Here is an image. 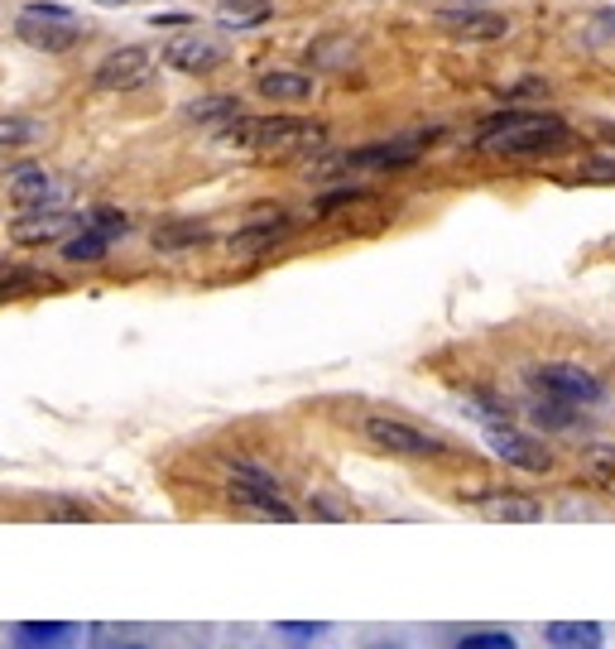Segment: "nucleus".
Listing matches in <instances>:
<instances>
[{"mask_svg":"<svg viewBox=\"0 0 615 649\" xmlns=\"http://www.w3.org/2000/svg\"><path fill=\"white\" fill-rule=\"evenodd\" d=\"M567 144V126L558 116H543V111H510V116H496L486 130H481L476 150L496 154V160H529V154H553Z\"/></svg>","mask_w":615,"mask_h":649,"instance_id":"1","label":"nucleus"},{"mask_svg":"<svg viewBox=\"0 0 615 649\" xmlns=\"http://www.w3.org/2000/svg\"><path fill=\"white\" fill-rule=\"evenodd\" d=\"M227 144L251 154H265V160H298V154H318L328 144V130L318 120H294V116H274V120H231Z\"/></svg>","mask_w":615,"mask_h":649,"instance_id":"2","label":"nucleus"},{"mask_svg":"<svg viewBox=\"0 0 615 649\" xmlns=\"http://www.w3.org/2000/svg\"><path fill=\"white\" fill-rule=\"evenodd\" d=\"M227 496H231V506H241V510L260 514V520H279V524L298 520V510L284 500L279 481H274L270 472H265V467H255V462H236V467H231Z\"/></svg>","mask_w":615,"mask_h":649,"instance_id":"3","label":"nucleus"},{"mask_svg":"<svg viewBox=\"0 0 615 649\" xmlns=\"http://www.w3.org/2000/svg\"><path fill=\"white\" fill-rule=\"evenodd\" d=\"M15 35L39 53H68L82 39V20L63 5H25L15 20Z\"/></svg>","mask_w":615,"mask_h":649,"instance_id":"4","label":"nucleus"},{"mask_svg":"<svg viewBox=\"0 0 615 649\" xmlns=\"http://www.w3.org/2000/svg\"><path fill=\"white\" fill-rule=\"evenodd\" d=\"M529 385L539 390L543 399H558V405H573V409H587V405H601L606 385L587 371V366H573V361H548V366H534L529 371Z\"/></svg>","mask_w":615,"mask_h":649,"instance_id":"5","label":"nucleus"},{"mask_svg":"<svg viewBox=\"0 0 615 649\" xmlns=\"http://www.w3.org/2000/svg\"><path fill=\"white\" fill-rule=\"evenodd\" d=\"M361 433L389 457H443L447 453V443L438 433L419 429V423H409V419H389V413H366Z\"/></svg>","mask_w":615,"mask_h":649,"instance_id":"6","label":"nucleus"},{"mask_svg":"<svg viewBox=\"0 0 615 649\" xmlns=\"http://www.w3.org/2000/svg\"><path fill=\"white\" fill-rule=\"evenodd\" d=\"M486 443H490V453H496L505 467H520V472H534V476L553 472V453H548L539 438H529V433L510 429V423H490Z\"/></svg>","mask_w":615,"mask_h":649,"instance_id":"7","label":"nucleus"},{"mask_svg":"<svg viewBox=\"0 0 615 649\" xmlns=\"http://www.w3.org/2000/svg\"><path fill=\"white\" fill-rule=\"evenodd\" d=\"M154 77V53L150 49H116L106 53L102 63H97L92 82L102 87V92H136Z\"/></svg>","mask_w":615,"mask_h":649,"instance_id":"8","label":"nucleus"},{"mask_svg":"<svg viewBox=\"0 0 615 649\" xmlns=\"http://www.w3.org/2000/svg\"><path fill=\"white\" fill-rule=\"evenodd\" d=\"M87 227V217H77V212H20L15 227H10V237L20 245H53V241H73L77 231Z\"/></svg>","mask_w":615,"mask_h":649,"instance_id":"9","label":"nucleus"},{"mask_svg":"<svg viewBox=\"0 0 615 649\" xmlns=\"http://www.w3.org/2000/svg\"><path fill=\"white\" fill-rule=\"evenodd\" d=\"M5 183H10V198H15L20 212H49V207H59V198H63V183L43 169V164H15Z\"/></svg>","mask_w":615,"mask_h":649,"instance_id":"10","label":"nucleus"},{"mask_svg":"<svg viewBox=\"0 0 615 649\" xmlns=\"http://www.w3.org/2000/svg\"><path fill=\"white\" fill-rule=\"evenodd\" d=\"M438 25L466 43H490V39H505L510 20L496 15V10H443Z\"/></svg>","mask_w":615,"mask_h":649,"instance_id":"11","label":"nucleus"},{"mask_svg":"<svg viewBox=\"0 0 615 649\" xmlns=\"http://www.w3.org/2000/svg\"><path fill=\"white\" fill-rule=\"evenodd\" d=\"M221 43H212V39H197V35H183V39H169L164 43V63L178 73H212V68H221Z\"/></svg>","mask_w":615,"mask_h":649,"instance_id":"12","label":"nucleus"},{"mask_svg":"<svg viewBox=\"0 0 615 649\" xmlns=\"http://www.w3.org/2000/svg\"><path fill=\"white\" fill-rule=\"evenodd\" d=\"M481 514L505 524H534L543 520V506L534 496H524V491H490V496H481Z\"/></svg>","mask_w":615,"mask_h":649,"instance_id":"13","label":"nucleus"},{"mask_svg":"<svg viewBox=\"0 0 615 649\" xmlns=\"http://www.w3.org/2000/svg\"><path fill=\"white\" fill-rule=\"evenodd\" d=\"M548 649H606V631L597 621H553L543 631Z\"/></svg>","mask_w":615,"mask_h":649,"instance_id":"14","label":"nucleus"},{"mask_svg":"<svg viewBox=\"0 0 615 649\" xmlns=\"http://www.w3.org/2000/svg\"><path fill=\"white\" fill-rule=\"evenodd\" d=\"M73 635L77 631L68 621H20L15 625V645L20 649H63Z\"/></svg>","mask_w":615,"mask_h":649,"instance_id":"15","label":"nucleus"},{"mask_svg":"<svg viewBox=\"0 0 615 649\" xmlns=\"http://www.w3.org/2000/svg\"><path fill=\"white\" fill-rule=\"evenodd\" d=\"M255 87H260V97H270V102H308L312 97L308 73H265Z\"/></svg>","mask_w":615,"mask_h":649,"instance_id":"16","label":"nucleus"},{"mask_svg":"<svg viewBox=\"0 0 615 649\" xmlns=\"http://www.w3.org/2000/svg\"><path fill=\"white\" fill-rule=\"evenodd\" d=\"M106 251H111V237L102 227H92V221H87L73 241H63V260H73V265H97Z\"/></svg>","mask_w":615,"mask_h":649,"instance_id":"17","label":"nucleus"},{"mask_svg":"<svg viewBox=\"0 0 615 649\" xmlns=\"http://www.w3.org/2000/svg\"><path fill=\"white\" fill-rule=\"evenodd\" d=\"M270 0H221L217 5V20L227 29H255V25H265L270 20Z\"/></svg>","mask_w":615,"mask_h":649,"instance_id":"18","label":"nucleus"},{"mask_svg":"<svg viewBox=\"0 0 615 649\" xmlns=\"http://www.w3.org/2000/svg\"><path fill=\"white\" fill-rule=\"evenodd\" d=\"M289 237V221L274 217V221H255V227L236 231V241H231V251H270V245H279Z\"/></svg>","mask_w":615,"mask_h":649,"instance_id":"19","label":"nucleus"},{"mask_svg":"<svg viewBox=\"0 0 615 649\" xmlns=\"http://www.w3.org/2000/svg\"><path fill=\"white\" fill-rule=\"evenodd\" d=\"M43 136L39 120L29 116H0V150H25V144H35Z\"/></svg>","mask_w":615,"mask_h":649,"instance_id":"20","label":"nucleus"},{"mask_svg":"<svg viewBox=\"0 0 615 649\" xmlns=\"http://www.w3.org/2000/svg\"><path fill=\"white\" fill-rule=\"evenodd\" d=\"M203 241H207L203 221H178V227H159V231H154V245H164V251H178V245H203Z\"/></svg>","mask_w":615,"mask_h":649,"instance_id":"21","label":"nucleus"},{"mask_svg":"<svg viewBox=\"0 0 615 649\" xmlns=\"http://www.w3.org/2000/svg\"><path fill=\"white\" fill-rule=\"evenodd\" d=\"M529 419H534V423H543V429H573V423H577V409L539 395V399L529 405Z\"/></svg>","mask_w":615,"mask_h":649,"instance_id":"22","label":"nucleus"},{"mask_svg":"<svg viewBox=\"0 0 615 649\" xmlns=\"http://www.w3.org/2000/svg\"><path fill=\"white\" fill-rule=\"evenodd\" d=\"M188 120H241V102L236 97H203L188 106Z\"/></svg>","mask_w":615,"mask_h":649,"instance_id":"23","label":"nucleus"},{"mask_svg":"<svg viewBox=\"0 0 615 649\" xmlns=\"http://www.w3.org/2000/svg\"><path fill=\"white\" fill-rule=\"evenodd\" d=\"M581 39L587 43H615V5H601L581 20Z\"/></svg>","mask_w":615,"mask_h":649,"instance_id":"24","label":"nucleus"},{"mask_svg":"<svg viewBox=\"0 0 615 649\" xmlns=\"http://www.w3.org/2000/svg\"><path fill=\"white\" fill-rule=\"evenodd\" d=\"M452 649H520V640H514L510 631H472V635H462Z\"/></svg>","mask_w":615,"mask_h":649,"instance_id":"25","label":"nucleus"},{"mask_svg":"<svg viewBox=\"0 0 615 649\" xmlns=\"http://www.w3.org/2000/svg\"><path fill=\"white\" fill-rule=\"evenodd\" d=\"M87 221H92V227H102L111 241H116V237H126V231H130L126 212H116V207H97V212H87Z\"/></svg>","mask_w":615,"mask_h":649,"instance_id":"26","label":"nucleus"},{"mask_svg":"<svg viewBox=\"0 0 615 649\" xmlns=\"http://www.w3.org/2000/svg\"><path fill=\"white\" fill-rule=\"evenodd\" d=\"M279 635H284V640L308 645V640H318V635H328V625H322V621H279Z\"/></svg>","mask_w":615,"mask_h":649,"instance_id":"27","label":"nucleus"},{"mask_svg":"<svg viewBox=\"0 0 615 649\" xmlns=\"http://www.w3.org/2000/svg\"><path fill=\"white\" fill-rule=\"evenodd\" d=\"M581 178L587 183H615V154H597L591 164H581Z\"/></svg>","mask_w":615,"mask_h":649,"instance_id":"28","label":"nucleus"},{"mask_svg":"<svg viewBox=\"0 0 615 649\" xmlns=\"http://www.w3.org/2000/svg\"><path fill=\"white\" fill-rule=\"evenodd\" d=\"M97 5H106V10H120V5H150V0H97Z\"/></svg>","mask_w":615,"mask_h":649,"instance_id":"29","label":"nucleus"},{"mask_svg":"<svg viewBox=\"0 0 615 649\" xmlns=\"http://www.w3.org/2000/svg\"><path fill=\"white\" fill-rule=\"evenodd\" d=\"M120 649H144V645H120Z\"/></svg>","mask_w":615,"mask_h":649,"instance_id":"30","label":"nucleus"},{"mask_svg":"<svg viewBox=\"0 0 615 649\" xmlns=\"http://www.w3.org/2000/svg\"><path fill=\"white\" fill-rule=\"evenodd\" d=\"M375 649H399V645H375Z\"/></svg>","mask_w":615,"mask_h":649,"instance_id":"31","label":"nucleus"}]
</instances>
